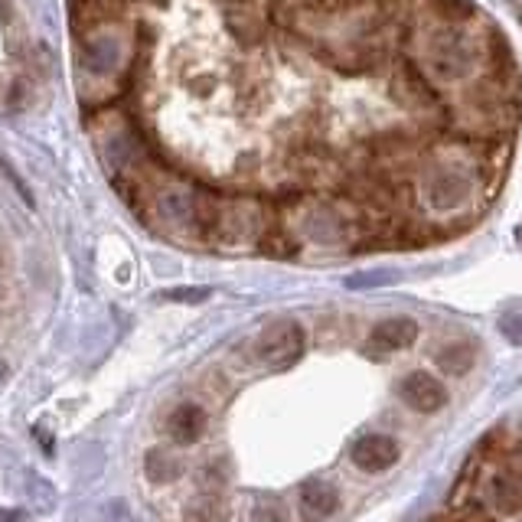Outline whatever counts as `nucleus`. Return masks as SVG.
Here are the masks:
<instances>
[{"mask_svg": "<svg viewBox=\"0 0 522 522\" xmlns=\"http://www.w3.org/2000/svg\"><path fill=\"white\" fill-rule=\"evenodd\" d=\"M128 56H131L128 33H121V27H108V23H95L82 40L79 66L89 79L105 82L118 76Z\"/></svg>", "mask_w": 522, "mask_h": 522, "instance_id": "obj_1", "label": "nucleus"}, {"mask_svg": "<svg viewBox=\"0 0 522 522\" xmlns=\"http://www.w3.org/2000/svg\"><path fill=\"white\" fill-rule=\"evenodd\" d=\"M304 327L297 320H275L258 337V359L271 369H288L304 356Z\"/></svg>", "mask_w": 522, "mask_h": 522, "instance_id": "obj_2", "label": "nucleus"}, {"mask_svg": "<svg viewBox=\"0 0 522 522\" xmlns=\"http://www.w3.org/2000/svg\"><path fill=\"white\" fill-rule=\"evenodd\" d=\"M470 190H474V183H470V173H464L461 167H438L425 180V196L438 213L461 209L470 200Z\"/></svg>", "mask_w": 522, "mask_h": 522, "instance_id": "obj_3", "label": "nucleus"}, {"mask_svg": "<svg viewBox=\"0 0 522 522\" xmlns=\"http://www.w3.org/2000/svg\"><path fill=\"white\" fill-rule=\"evenodd\" d=\"M480 500L490 506V513L519 516L522 513V474L513 467H496L480 483Z\"/></svg>", "mask_w": 522, "mask_h": 522, "instance_id": "obj_4", "label": "nucleus"}, {"mask_svg": "<svg viewBox=\"0 0 522 522\" xmlns=\"http://www.w3.org/2000/svg\"><path fill=\"white\" fill-rule=\"evenodd\" d=\"M353 464L363 470V474H385L389 467L399 464V441L389 438V434H363L356 444H353Z\"/></svg>", "mask_w": 522, "mask_h": 522, "instance_id": "obj_5", "label": "nucleus"}, {"mask_svg": "<svg viewBox=\"0 0 522 522\" xmlns=\"http://www.w3.org/2000/svg\"><path fill=\"white\" fill-rule=\"evenodd\" d=\"M399 399L408 408H415V412L431 415V412H438V408H444L447 392H444L441 379H434L431 372H408L399 382Z\"/></svg>", "mask_w": 522, "mask_h": 522, "instance_id": "obj_6", "label": "nucleus"}, {"mask_svg": "<svg viewBox=\"0 0 522 522\" xmlns=\"http://www.w3.org/2000/svg\"><path fill=\"white\" fill-rule=\"evenodd\" d=\"M421 327L412 320V317H389L372 327L369 333V353H399V350H408L415 340H418Z\"/></svg>", "mask_w": 522, "mask_h": 522, "instance_id": "obj_7", "label": "nucleus"}, {"mask_svg": "<svg viewBox=\"0 0 522 522\" xmlns=\"http://www.w3.org/2000/svg\"><path fill=\"white\" fill-rule=\"evenodd\" d=\"M206 434V412L200 405H193V402H183L177 405L170 412L167 418V438L173 444H180V447H190L196 444Z\"/></svg>", "mask_w": 522, "mask_h": 522, "instance_id": "obj_8", "label": "nucleus"}, {"mask_svg": "<svg viewBox=\"0 0 522 522\" xmlns=\"http://www.w3.org/2000/svg\"><path fill=\"white\" fill-rule=\"evenodd\" d=\"M431 66H434V72H438V76L457 79L470 66L467 43L461 40V36H451V33L441 36V40L431 46Z\"/></svg>", "mask_w": 522, "mask_h": 522, "instance_id": "obj_9", "label": "nucleus"}, {"mask_svg": "<svg viewBox=\"0 0 522 522\" xmlns=\"http://www.w3.org/2000/svg\"><path fill=\"white\" fill-rule=\"evenodd\" d=\"M301 503L314 516H333L340 509V490L330 487L327 480H307L301 490Z\"/></svg>", "mask_w": 522, "mask_h": 522, "instance_id": "obj_10", "label": "nucleus"}, {"mask_svg": "<svg viewBox=\"0 0 522 522\" xmlns=\"http://www.w3.org/2000/svg\"><path fill=\"white\" fill-rule=\"evenodd\" d=\"M144 470L154 483H170L180 477V461H173V454L164 451V447H154L144 457Z\"/></svg>", "mask_w": 522, "mask_h": 522, "instance_id": "obj_11", "label": "nucleus"}, {"mask_svg": "<svg viewBox=\"0 0 522 522\" xmlns=\"http://www.w3.org/2000/svg\"><path fill=\"white\" fill-rule=\"evenodd\" d=\"M438 366L444 372H451V376H461L470 366H474V350H470V343H451L444 346L438 353Z\"/></svg>", "mask_w": 522, "mask_h": 522, "instance_id": "obj_12", "label": "nucleus"}, {"mask_svg": "<svg viewBox=\"0 0 522 522\" xmlns=\"http://www.w3.org/2000/svg\"><path fill=\"white\" fill-rule=\"evenodd\" d=\"M500 330H503V337H506L509 343L522 346V314H506V317L500 320Z\"/></svg>", "mask_w": 522, "mask_h": 522, "instance_id": "obj_13", "label": "nucleus"}, {"mask_svg": "<svg viewBox=\"0 0 522 522\" xmlns=\"http://www.w3.org/2000/svg\"><path fill=\"white\" fill-rule=\"evenodd\" d=\"M209 291H170V294H164L167 301H203Z\"/></svg>", "mask_w": 522, "mask_h": 522, "instance_id": "obj_14", "label": "nucleus"}, {"mask_svg": "<svg viewBox=\"0 0 522 522\" xmlns=\"http://www.w3.org/2000/svg\"><path fill=\"white\" fill-rule=\"evenodd\" d=\"M7 379V366L4 363H0V382H4Z\"/></svg>", "mask_w": 522, "mask_h": 522, "instance_id": "obj_15", "label": "nucleus"}]
</instances>
